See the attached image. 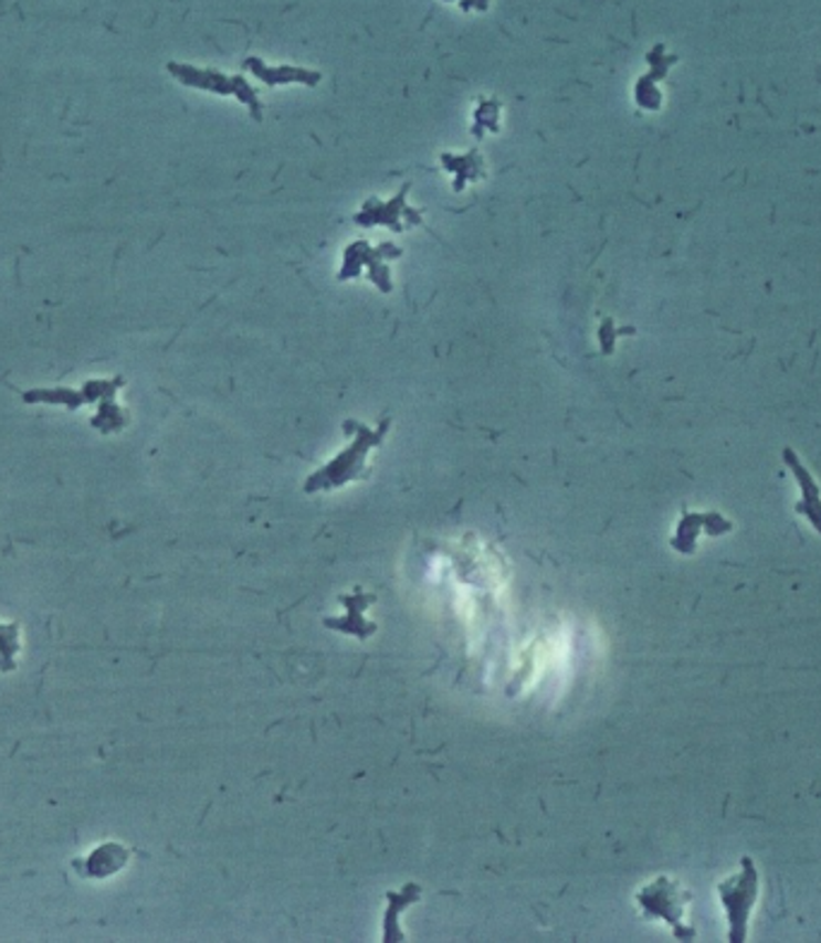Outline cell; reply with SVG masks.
<instances>
[{
  "instance_id": "6da1fadb",
  "label": "cell",
  "mask_w": 821,
  "mask_h": 943,
  "mask_svg": "<svg viewBox=\"0 0 821 943\" xmlns=\"http://www.w3.org/2000/svg\"><path fill=\"white\" fill-rule=\"evenodd\" d=\"M389 427H392V418H382L380 425H366L360 421H344V433L351 437L349 445H346L334 459H329L323 468H317L315 474H310L303 483V490L308 495L315 492H331L346 488V485L364 478L368 470V459L370 454L382 447V442L387 439Z\"/></svg>"
},
{
  "instance_id": "7a4b0ae2",
  "label": "cell",
  "mask_w": 821,
  "mask_h": 943,
  "mask_svg": "<svg viewBox=\"0 0 821 943\" xmlns=\"http://www.w3.org/2000/svg\"><path fill=\"white\" fill-rule=\"evenodd\" d=\"M403 250L394 243L370 245L368 241H356L346 245L341 255V267L337 272L339 282H351L368 276V282L380 290V294H392V262L401 257Z\"/></svg>"
},
{
  "instance_id": "3957f363",
  "label": "cell",
  "mask_w": 821,
  "mask_h": 943,
  "mask_svg": "<svg viewBox=\"0 0 821 943\" xmlns=\"http://www.w3.org/2000/svg\"><path fill=\"white\" fill-rule=\"evenodd\" d=\"M743 869L735 877L718 886L720 903L728 914V936L730 941H745L751 908L757 903L759 893V871L749 857H743Z\"/></svg>"
},
{
  "instance_id": "277c9868",
  "label": "cell",
  "mask_w": 821,
  "mask_h": 943,
  "mask_svg": "<svg viewBox=\"0 0 821 943\" xmlns=\"http://www.w3.org/2000/svg\"><path fill=\"white\" fill-rule=\"evenodd\" d=\"M169 73L188 87L212 92L219 96H233V99H239L250 110V118L257 120V123L262 120V102L257 96V89L250 85L248 80H243L241 75L200 71V67H190V65H180V63H169Z\"/></svg>"
},
{
  "instance_id": "5b68a950",
  "label": "cell",
  "mask_w": 821,
  "mask_h": 943,
  "mask_svg": "<svg viewBox=\"0 0 821 943\" xmlns=\"http://www.w3.org/2000/svg\"><path fill=\"white\" fill-rule=\"evenodd\" d=\"M409 192H411V183H403L394 198L389 200L368 198L364 204H360V210L354 214V224L364 229L382 226L392 233L419 229L423 224V212L409 204Z\"/></svg>"
},
{
  "instance_id": "8992f818",
  "label": "cell",
  "mask_w": 821,
  "mask_h": 943,
  "mask_svg": "<svg viewBox=\"0 0 821 943\" xmlns=\"http://www.w3.org/2000/svg\"><path fill=\"white\" fill-rule=\"evenodd\" d=\"M687 900H690V896L667 877L656 879L636 893V903H639V908L644 910L646 918L665 920L667 924L673 926V932L677 939H692L694 936V932H690V929H682Z\"/></svg>"
},
{
  "instance_id": "52a82bcc",
  "label": "cell",
  "mask_w": 821,
  "mask_h": 943,
  "mask_svg": "<svg viewBox=\"0 0 821 943\" xmlns=\"http://www.w3.org/2000/svg\"><path fill=\"white\" fill-rule=\"evenodd\" d=\"M372 603H375V595L372 593H364L360 589L356 593L341 595V605L346 607V615L339 617V619L327 617L325 619V627L327 629L344 632V634H349V636H356V639H360V642H366L370 634L378 632V624L366 619V610Z\"/></svg>"
},
{
  "instance_id": "ba28073f",
  "label": "cell",
  "mask_w": 821,
  "mask_h": 943,
  "mask_svg": "<svg viewBox=\"0 0 821 943\" xmlns=\"http://www.w3.org/2000/svg\"><path fill=\"white\" fill-rule=\"evenodd\" d=\"M646 61L651 65V73L639 77L636 87H634V102L636 106H642L646 110H659L663 104V94L659 89V82L663 77H667V71H671L673 63H677V55H667L663 46H656L649 55Z\"/></svg>"
},
{
  "instance_id": "9c48e42d",
  "label": "cell",
  "mask_w": 821,
  "mask_h": 943,
  "mask_svg": "<svg viewBox=\"0 0 821 943\" xmlns=\"http://www.w3.org/2000/svg\"><path fill=\"white\" fill-rule=\"evenodd\" d=\"M243 67L253 73L262 82V85H267V87H284V85L317 87L319 80H323V75H319L317 71H308V67H296V65L272 67V65H264L260 59H248L243 63Z\"/></svg>"
},
{
  "instance_id": "30bf717a",
  "label": "cell",
  "mask_w": 821,
  "mask_h": 943,
  "mask_svg": "<svg viewBox=\"0 0 821 943\" xmlns=\"http://www.w3.org/2000/svg\"><path fill=\"white\" fill-rule=\"evenodd\" d=\"M783 462L796 476L800 490H802V502L798 505V515H802L807 521L814 526V531L821 536V490L817 480L812 478L810 470L798 459V454L792 449H783Z\"/></svg>"
},
{
  "instance_id": "8fae6325",
  "label": "cell",
  "mask_w": 821,
  "mask_h": 943,
  "mask_svg": "<svg viewBox=\"0 0 821 943\" xmlns=\"http://www.w3.org/2000/svg\"><path fill=\"white\" fill-rule=\"evenodd\" d=\"M702 531H706L708 536H718L723 531H730V523L718 515H687L677 526L673 548L682 554H692L697 550V536Z\"/></svg>"
},
{
  "instance_id": "7c38bea8",
  "label": "cell",
  "mask_w": 821,
  "mask_h": 943,
  "mask_svg": "<svg viewBox=\"0 0 821 943\" xmlns=\"http://www.w3.org/2000/svg\"><path fill=\"white\" fill-rule=\"evenodd\" d=\"M440 163L444 171L454 176V192H462L469 183H478V180L488 176V169H485V161L478 149L464 151V155H442Z\"/></svg>"
},
{
  "instance_id": "4fadbf2b",
  "label": "cell",
  "mask_w": 821,
  "mask_h": 943,
  "mask_svg": "<svg viewBox=\"0 0 821 943\" xmlns=\"http://www.w3.org/2000/svg\"><path fill=\"white\" fill-rule=\"evenodd\" d=\"M419 896H421V886H415V883H407L401 891H394V893L387 896L389 905H387V912H385V941L401 939V932L397 929L399 912L403 908L413 905L415 900H419Z\"/></svg>"
},
{
  "instance_id": "5bb4252c",
  "label": "cell",
  "mask_w": 821,
  "mask_h": 943,
  "mask_svg": "<svg viewBox=\"0 0 821 943\" xmlns=\"http://www.w3.org/2000/svg\"><path fill=\"white\" fill-rule=\"evenodd\" d=\"M128 857H130V852L125 850V848H120L118 843H106L104 848H99V850H96L90 857V865L92 867L87 869V873H90V877H99V879L110 877V873H116L118 869L125 867V862H128Z\"/></svg>"
},
{
  "instance_id": "9a60e30c",
  "label": "cell",
  "mask_w": 821,
  "mask_h": 943,
  "mask_svg": "<svg viewBox=\"0 0 821 943\" xmlns=\"http://www.w3.org/2000/svg\"><path fill=\"white\" fill-rule=\"evenodd\" d=\"M499 118H503V104L497 99H481L473 110V135L483 137L488 133H499Z\"/></svg>"
},
{
  "instance_id": "2e32d148",
  "label": "cell",
  "mask_w": 821,
  "mask_h": 943,
  "mask_svg": "<svg viewBox=\"0 0 821 943\" xmlns=\"http://www.w3.org/2000/svg\"><path fill=\"white\" fill-rule=\"evenodd\" d=\"M634 329H618L615 327V322L612 320H603L601 322V327H598V341H601V353L603 356H610V353H615V343H618V337L620 335H632Z\"/></svg>"
}]
</instances>
